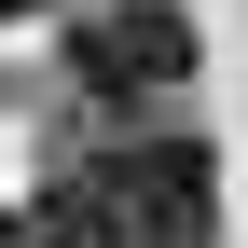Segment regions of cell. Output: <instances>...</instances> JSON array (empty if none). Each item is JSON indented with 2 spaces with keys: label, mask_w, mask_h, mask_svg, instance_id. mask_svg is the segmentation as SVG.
Instances as JSON below:
<instances>
[{
  "label": "cell",
  "mask_w": 248,
  "mask_h": 248,
  "mask_svg": "<svg viewBox=\"0 0 248 248\" xmlns=\"http://www.w3.org/2000/svg\"><path fill=\"white\" fill-rule=\"evenodd\" d=\"M69 69L97 97H166V83H193V14L179 0H110V14L69 28Z\"/></svg>",
  "instance_id": "6da1fadb"
},
{
  "label": "cell",
  "mask_w": 248,
  "mask_h": 248,
  "mask_svg": "<svg viewBox=\"0 0 248 248\" xmlns=\"http://www.w3.org/2000/svg\"><path fill=\"white\" fill-rule=\"evenodd\" d=\"M110 193H124V234H138V248H207V234H221V166H207L193 138L110 152Z\"/></svg>",
  "instance_id": "7a4b0ae2"
},
{
  "label": "cell",
  "mask_w": 248,
  "mask_h": 248,
  "mask_svg": "<svg viewBox=\"0 0 248 248\" xmlns=\"http://www.w3.org/2000/svg\"><path fill=\"white\" fill-rule=\"evenodd\" d=\"M28 248H138V234H124V193L110 179H55L42 221H28Z\"/></svg>",
  "instance_id": "3957f363"
},
{
  "label": "cell",
  "mask_w": 248,
  "mask_h": 248,
  "mask_svg": "<svg viewBox=\"0 0 248 248\" xmlns=\"http://www.w3.org/2000/svg\"><path fill=\"white\" fill-rule=\"evenodd\" d=\"M0 14H42V0H0Z\"/></svg>",
  "instance_id": "277c9868"
}]
</instances>
